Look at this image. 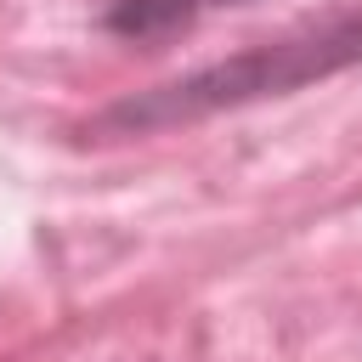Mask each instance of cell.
Returning <instances> with one entry per match:
<instances>
[{
    "instance_id": "7a4b0ae2",
    "label": "cell",
    "mask_w": 362,
    "mask_h": 362,
    "mask_svg": "<svg viewBox=\"0 0 362 362\" xmlns=\"http://www.w3.org/2000/svg\"><path fill=\"white\" fill-rule=\"evenodd\" d=\"M215 6H238V0H113L107 6V34L119 40H158V34H175V28H192L204 11Z\"/></svg>"
},
{
    "instance_id": "6da1fadb",
    "label": "cell",
    "mask_w": 362,
    "mask_h": 362,
    "mask_svg": "<svg viewBox=\"0 0 362 362\" xmlns=\"http://www.w3.org/2000/svg\"><path fill=\"white\" fill-rule=\"evenodd\" d=\"M351 62H362V6L328 11L322 23H300L277 40L243 45L221 62H204V68L164 79L141 96H124L107 113H96V130L102 136H147V130L192 124V119H209V113H226V107H249V102H266V96L305 90V85H317V79L351 68Z\"/></svg>"
}]
</instances>
